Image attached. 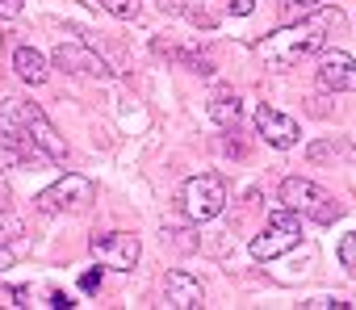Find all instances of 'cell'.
<instances>
[{
  "label": "cell",
  "instance_id": "1",
  "mask_svg": "<svg viewBox=\"0 0 356 310\" xmlns=\"http://www.w3.org/2000/svg\"><path fill=\"white\" fill-rule=\"evenodd\" d=\"M343 26V13L339 9H314L310 17H302L298 26H285L268 38L256 42V55L268 63V67H293L310 55H318L327 47V38Z\"/></svg>",
  "mask_w": 356,
  "mask_h": 310
},
{
  "label": "cell",
  "instance_id": "2",
  "mask_svg": "<svg viewBox=\"0 0 356 310\" xmlns=\"http://www.w3.org/2000/svg\"><path fill=\"white\" fill-rule=\"evenodd\" d=\"M277 202H281L285 210H293V214L318 222V227H331V222L339 218V202H335L323 185H314V181H306V177H285L281 189H277Z\"/></svg>",
  "mask_w": 356,
  "mask_h": 310
},
{
  "label": "cell",
  "instance_id": "3",
  "mask_svg": "<svg viewBox=\"0 0 356 310\" xmlns=\"http://www.w3.org/2000/svg\"><path fill=\"white\" fill-rule=\"evenodd\" d=\"M181 210L189 222H210L227 210V181L218 172H202V177H189L185 189H181Z\"/></svg>",
  "mask_w": 356,
  "mask_h": 310
},
{
  "label": "cell",
  "instance_id": "4",
  "mask_svg": "<svg viewBox=\"0 0 356 310\" xmlns=\"http://www.w3.org/2000/svg\"><path fill=\"white\" fill-rule=\"evenodd\" d=\"M97 202V189H92V181L88 177H76V172H67V177H59L55 185H47L38 197H34V206L42 210V214H84L88 206Z\"/></svg>",
  "mask_w": 356,
  "mask_h": 310
},
{
  "label": "cell",
  "instance_id": "5",
  "mask_svg": "<svg viewBox=\"0 0 356 310\" xmlns=\"http://www.w3.org/2000/svg\"><path fill=\"white\" fill-rule=\"evenodd\" d=\"M298 239H302V214H293V210L281 206V210L268 218V227H264L260 235H252L248 252H252V260H277V256L293 252Z\"/></svg>",
  "mask_w": 356,
  "mask_h": 310
},
{
  "label": "cell",
  "instance_id": "6",
  "mask_svg": "<svg viewBox=\"0 0 356 310\" xmlns=\"http://www.w3.org/2000/svg\"><path fill=\"white\" fill-rule=\"evenodd\" d=\"M88 252H92L105 268L130 272V268L138 264V256H143V243H138V235H130V231H109V235H92V239H88Z\"/></svg>",
  "mask_w": 356,
  "mask_h": 310
},
{
  "label": "cell",
  "instance_id": "7",
  "mask_svg": "<svg viewBox=\"0 0 356 310\" xmlns=\"http://www.w3.org/2000/svg\"><path fill=\"white\" fill-rule=\"evenodd\" d=\"M51 63H55L59 72L88 76V80H109V76H113V67H109L92 47H84V42H59L55 55H51Z\"/></svg>",
  "mask_w": 356,
  "mask_h": 310
},
{
  "label": "cell",
  "instance_id": "8",
  "mask_svg": "<svg viewBox=\"0 0 356 310\" xmlns=\"http://www.w3.org/2000/svg\"><path fill=\"white\" fill-rule=\"evenodd\" d=\"M0 147H17L26 155L34 151V142H30V113H26V101H17V97H0Z\"/></svg>",
  "mask_w": 356,
  "mask_h": 310
},
{
  "label": "cell",
  "instance_id": "9",
  "mask_svg": "<svg viewBox=\"0 0 356 310\" xmlns=\"http://www.w3.org/2000/svg\"><path fill=\"white\" fill-rule=\"evenodd\" d=\"M256 130H260V138L264 142H273V147H298V138H302V126L289 117V113H281V109H273V105H260L256 109Z\"/></svg>",
  "mask_w": 356,
  "mask_h": 310
},
{
  "label": "cell",
  "instance_id": "10",
  "mask_svg": "<svg viewBox=\"0 0 356 310\" xmlns=\"http://www.w3.org/2000/svg\"><path fill=\"white\" fill-rule=\"evenodd\" d=\"M318 84L327 92H352L356 88V59L348 51H327L318 59Z\"/></svg>",
  "mask_w": 356,
  "mask_h": 310
},
{
  "label": "cell",
  "instance_id": "11",
  "mask_svg": "<svg viewBox=\"0 0 356 310\" xmlns=\"http://www.w3.org/2000/svg\"><path fill=\"white\" fill-rule=\"evenodd\" d=\"M163 297H168L172 310H197V306L206 302V289H202V281H197L193 272L176 268V272H168V281H163Z\"/></svg>",
  "mask_w": 356,
  "mask_h": 310
},
{
  "label": "cell",
  "instance_id": "12",
  "mask_svg": "<svg viewBox=\"0 0 356 310\" xmlns=\"http://www.w3.org/2000/svg\"><path fill=\"white\" fill-rule=\"evenodd\" d=\"M26 113H30V142H34V151L47 155V160H67V142H63L59 130L47 122V113H42L38 105H26Z\"/></svg>",
  "mask_w": 356,
  "mask_h": 310
},
{
  "label": "cell",
  "instance_id": "13",
  "mask_svg": "<svg viewBox=\"0 0 356 310\" xmlns=\"http://www.w3.org/2000/svg\"><path fill=\"white\" fill-rule=\"evenodd\" d=\"M210 122H218L222 130H239V113H243V101L235 97V88H214L210 105H206Z\"/></svg>",
  "mask_w": 356,
  "mask_h": 310
},
{
  "label": "cell",
  "instance_id": "14",
  "mask_svg": "<svg viewBox=\"0 0 356 310\" xmlns=\"http://www.w3.org/2000/svg\"><path fill=\"white\" fill-rule=\"evenodd\" d=\"M13 72L26 80V84H42L47 76H51V67H47V59L34 51V47H17L13 51Z\"/></svg>",
  "mask_w": 356,
  "mask_h": 310
},
{
  "label": "cell",
  "instance_id": "15",
  "mask_svg": "<svg viewBox=\"0 0 356 310\" xmlns=\"http://www.w3.org/2000/svg\"><path fill=\"white\" fill-rule=\"evenodd\" d=\"M159 9H163V13H176V17H189V22H197V26H214V17L197 5V0H159Z\"/></svg>",
  "mask_w": 356,
  "mask_h": 310
},
{
  "label": "cell",
  "instance_id": "16",
  "mask_svg": "<svg viewBox=\"0 0 356 310\" xmlns=\"http://www.w3.org/2000/svg\"><path fill=\"white\" fill-rule=\"evenodd\" d=\"M97 5H101L105 13H113V17H122V22H130V17H138V0H97Z\"/></svg>",
  "mask_w": 356,
  "mask_h": 310
},
{
  "label": "cell",
  "instance_id": "17",
  "mask_svg": "<svg viewBox=\"0 0 356 310\" xmlns=\"http://www.w3.org/2000/svg\"><path fill=\"white\" fill-rule=\"evenodd\" d=\"M339 264L356 277V231H348V235L339 239Z\"/></svg>",
  "mask_w": 356,
  "mask_h": 310
},
{
  "label": "cell",
  "instance_id": "18",
  "mask_svg": "<svg viewBox=\"0 0 356 310\" xmlns=\"http://www.w3.org/2000/svg\"><path fill=\"white\" fill-rule=\"evenodd\" d=\"M176 55H181V63H189L193 72H202V76H210L214 72V63L206 59V55H197V51H176Z\"/></svg>",
  "mask_w": 356,
  "mask_h": 310
},
{
  "label": "cell",
  "instance_id": "19",
  "mask_svg": "<svg viewBox=\"0 0 356 310\" xmlns=\"http://www.w3.org/2000/svg\"><path fill=\"white\" fill-rule=\"evenodd\" d=\"M310 310H348L352 302H339V297H314V302H306Z\"/></svg>",
  "mask_w": 356,
  "mask_h": 310
},
{
  "label": "cell",
  "instance_id": "20",
  "mask_svg": "<svg viewBox=\"0 0 356 310\" xmlns=\"http://www.w3.org/2000/svg\"><path fill=\"white\" fill-rule=\"evenodd\" d=\"M227 9H231L235 17H252V9H256V0H227Z\"/></svg>",
  "mask_w": 356,
  "mask_h": 310
},
{
  "label": "cell",
  "instance_id": "21",
  "mask_svg": "<svg viewBox=\"0 0 356 310\" xmlns=\"http://www.w3.org/2000/svg\"><path fill=\"white\" fill-rule=\"evenodd\" d=\"M22 9H26L22 0H0V17H5V22L9 17H22Z\"/></svg>",
  "mask_w": 356,
  "mask_h": 310
},
{
  "label": "cell",
  "instance_id": "22",
  "mask_svg": "<svg viewBox=\"0 0 356 310\" xmlns=\"http://www.w3.org/2000/svg\"><path fill=\"white\" fill-rule=\"evenodd\" d=\"M97 285H101V272H97V268H92V272H84V277H80V289H84V293H92V289H97Z\"/></svg>",
  "mask_w": 356,
  "mask_h": 310
},
{
  "label": "cell",
  "instance_id": "23",
  "mask_svg": "<svg viewBox=\"0 0 356 310\" xmlns=\"http://www.w3.org/2000/svg\"><path fill=\"white\" fill-rule=\"evenodd\" d=\"M47 306H55V310H67V306H76V302H72V297H67V293H59V289H55V293H51V302H47Z\"/></svg>",
  "mask_w": 356,
  "mask_h": 310
},
{
  "label": "cell",
  "instance_id": "24",
  "mask_svg": "<svg viewBox=\"0 0 356 310\" xmlns=\"http://www.w3.org/2000/svg\"><path fill=\"white\" fill-rule=\"evenodd\" d=\"M0 214H5V210H0ZM9 231H13V222H5V218H0V247L9 243Z\"/></svg>",
  "mask_w": 356,
  "mask_h": 310
},
{
  "label": "cell",
  "instance_id": "25",
  "mask_svg": "<svg viewBox=\"0 0 356 310\" xmlns=\"http://www.w3.org/2000/svg\"><path fill=\"white\" fill-rule=\"evenodd\" d=\"M5 268H13V252H9V247H0V272H5Z\"/></svg>",
  "mask_w": 356,
  "mask_h": 310
},
{
  "label": "cell",
  "instance_id": "26",
  "mask_svg": "<svg viewBox=\"0 0 356 310\" xmlns=\"http://www.w3.org/2000/svg\"><path fill=\"white\" fill-rule=\"evenodd\" d=\"M0 210H9V189L0 185Z\"/></svg>",
  "mask_w": 356,
  "mask_h": 310
},
{
  "label": "cell",
  "instance_id": "27",
  "mask_svg": "<svg viewBox=\"0 0 356 310\" xmlns=\"http://www.w3.org/2000/svg\"><path fill=\"white\" fill-rule=\"evenodd\" d=\"M298 5H318V0H298Z\"/></svg>",
  "mask_w": 356,
  "mask_h": 310
}]
</instances>
